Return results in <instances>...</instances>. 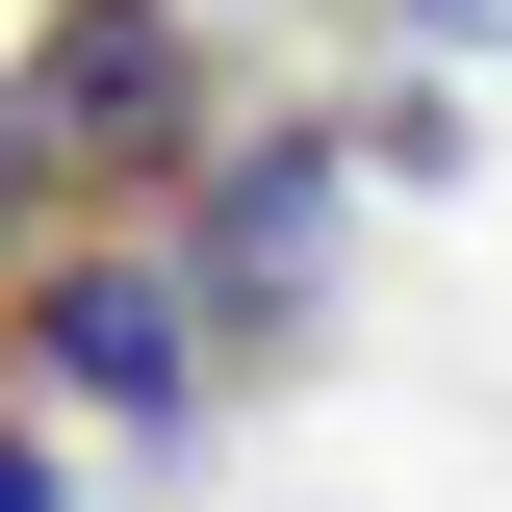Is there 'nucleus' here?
<instances>
[{"label": "nucleus", "instance_id": "f257e3e1", "mask_svg": "<svg viewBox=\"0 0 512 512\" xmlns=\"http://www.w3.org/2000/svg\"><path fill=\"white\" fill-rule=\"evenodd\" d=\"M0 103H26V180H52V205H154V180H180V154H205V52H180V0H52V52H26V77H0Z\"/></svg>", "mask_w": 512, "mask_h": 512}, {"label": "nucleus", "instance_id": "7ed1b4c3", "mask_svg": "<svg viewBox=\"0 0 512 512\" xmlns=\"http://www.w3.org/2000/svg\"><path fill=\"white\" fill-rule=\"evenodd\" d=\"M410 26H436V52H487V26H512V0H410Z\"/></svg>", "mask_w": 512, "mask_h": 512}, {"label": "nucleus", "instance_id": "f03ea898", "mask_svg": "<svg viewBox=\"0 0 512 512\" xmlns=\"http://www.w3.org/2000/svg\"><path fill=\"white\" fill-rule=\"evenodd\" d=\"M26 384L180 436V410H205V282H180V256H52V282H26Z\"/></svg>", "mask_w": 512, "mask_h": 512}, {"label": "nucleus", "instance_id": "20e7f679", "mask_svg": "<svg viewBox=\"0 0 512 512\" xmlns=\"http://www.w3.org/2000/svg\"><path fill=\"white\" fill-rule=\"evenodd\" d=\"M0 512H52V436H0Z\"/></svg>", "mask_w": 512, "mask_h": 512}, {"label": "nucleus", "instance_id": "39448f33", "mask_svg": "<svg viewBox=\"0 0 512 512\" xmlns=\"http://www.w3.org/2000/svg\"><path fill=\"white\" fill-rule=\"evenodd\" d=\"M180 26H205V0H180Z\"/></svg>", "mask_w": 512, "mask_h": 512}]
</instances>
